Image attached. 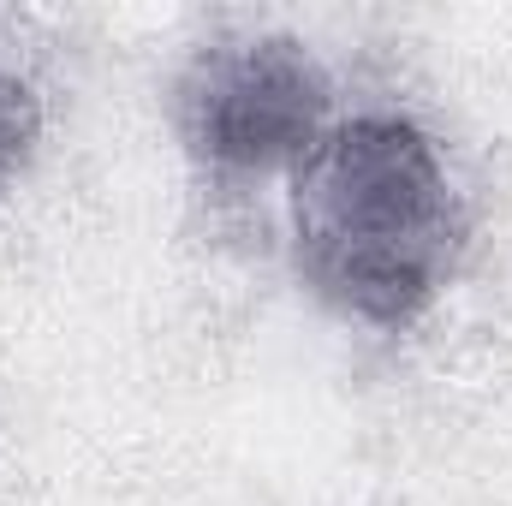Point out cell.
Listing matches in <instances>:
<instances>
[{
  "label": "cell",
  "mask_w": 512,
  "mask_h": 506,
  "mask_svg": "<svg viewBox=\"0 0 512 506\" xmlns=\"http://www.w3.org/2000/svg\"><path fill=\"white\" fill-rule=\"evenodd\" d=\"M459 239L465 215L453 173L411 114L340 120L298 167V274L352 322H417L441 298Z\"/></svg>",
  "instance_id": "1"
},
{
  "label": "cell",
  "mask_w": 512,
  "mask_h": 506,
  "mask_svg": "<svg viewBox=\"0 0 512 506\" xmlns=\"http://www.w3.org/2000/svg\"><path fill=\"white\" fill-rule=\"evenodd\" d=\"M328 114L334 84L286 30L215 42L179 78V137L197 167L227 179L304 167V155L328 137Z\"/></svg>",
  "instance_id": "2"
},
{
  "label": "cell",
  "mask_w": 512,
  "mask_h": 506,
  "mask_svg": "<svg viewBox=\"0 0 512 506\" xmlns=\"http://www.w3.org/2000/svg\"><path fill=\"white\" fill-rule=\"evenodd\" d=\"M36 143H42V96H36L30 78L0 66V197L30 167Z\"/></svg>",
  "instance_id": "3"
}]
</instances>
